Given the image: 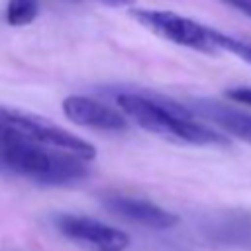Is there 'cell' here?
<instances>
[{
  "label": "cell",
  "mask_w": 251,
  "mask_h": 251,
  "mask_svg": "<svg viewBox=\"0 0 251 251\" xmlns=\"http://www.w3.org/2000/svg\"><path fill=\"white\" fill-rule=\"evenodd\" d=\"M0 122L6 124L12 131L25 137L31 143L51 147L57 151H65L71 155H76L84 161H92L96 157V147L88 143L86 139L59 127L57 124L43 120L35 114H27L16 108L0 106Z\"/></svg>",
  "instance_id": "cell-3"
},
{
  "label": "cell",
  "mask_w": 251,
  "mask_h": 251,
  "mask_svg": "<svg viewBox=\"0 0 251 251\" xmlns=\"http://www.w3.org/2000/svg\"><path fill=\"white\" fill-rule=\"evenodd\" d=\"M55 226L65 237L94 251H124L129 245V235L126 231L90 216L59 214L55 218Z\"/></svg>",
  "instance_id": "cell-5"
},
{
  "label": "cell",
  "mask_w": 251,
  "mask_h": 251,
  "mask_svg": "<svg viewBox=\"0 0 251 251\" xmlns=\"http://www.w3.org/2000/svg\"><path fill=\"white\" fill-rule=\"evenodd\" d=\"M100 4H106V6H112V8H126L129 4H133L135 0H98Z\"/></svg>",
  "instance_id": "cell-14"
},
{
  "label": "cell",
  "mask_w": 251,
  "mask_h": 251,
  "mask_svg": "<svg viewBox=\"0 0 251 251\" xmlns=\"http://www.w3.org/2000/svg\"><path fill=\"white\" fill-rule=\"evenodd\" d=\"M214 41H216L220 51H227V53H231V55H235V57H239L251 65V41L237 39V37L227 35V33L218 31V29H214Z\"/></svg>",
  "instance_id": "cell-11"
},
{
  "label": "cell",
  "mask_w": 251,
  "mask_h": 251,
  "mask_svg": "<svg viewBox=\"0 0 251 251\" xmlns=\"http://www.w3.org/2000/svg\"><path fill=\"white\" fill-rule=\"evenodd\" d=\"M61 106H63V114L67 116V120L76 126L98 129V131H126L127 129L126 116L96 98L71 94L63 100Z\"/></svg>",
  "instance_id": "cell-6"
},
{
  "label": "cell",
  "mask_w": 251,
  "mask_h": 251,
  "mask_svg": "<svg viewBox=\"0 0 251 251\" xmlns=\"http://www.w3.org/2000/svg\"><path fill=\"white\" fill-rule=\"evenodd\" d=\"M129 16L135 22H139L143 27H147L151 33L171 43H176V45H182V47H188L200 53H208V55L220 51L214 41V27H208L176 12L137 8V10H131Z\"/></svg>",
  "instance_id": "cell-4"
},
{
  "label": "cell",
  "mask_w": 251,
  "mask_h": 251,
  "mask_svg": "<svg viewBox=\"0 0 251 251\" xmlns=\"http://www.w3.org/2000/svg\"><path fill=\"white\" fill-rule=\"evenodd\" d=\"M116 104L124 116L143 129L176 143L196 147H226L229 141L224 133L200 124L190 108L153 92H120Z\"/></svg>",
  "instance_id": "cell-1"
},
{
  "label": "cell",
  "mask_w": 251,
  "mask_h": 251,
  "mask_svg": "<svg viewBox=\"0 0 251 251\" xmlns=\"http://www.w3.org/2000/svg\"><path fill=\"white\" fill-rule=\"evenodd\" d=\"M208 237L216 243L247 247L251 249V216L249 214H226L206 226Z\"/></svg>",
  "instance_id": "cell-9"
},
{
  "label": "cell",
  "mask_w": 251,
  "mask_h": 251,
  "mask_svg": "<svg viewBox=\"0 0 251 251\" xmlns=\"http://www.w3.org/2000/svg\"><path fill=\"white\" fill-rule=\"evenodd\" d=\"M102 204L108 212H112L118 218H124L127 222L151 227V229H169L178 224V216L149 202L143 198L135 196H126V194H108L102 198Z\"/></svg>",
  "instance_id": "cell-7"
},
{
  "label": "cell",
  "mask_w": 251,
  "mask_h": 251,
  "mask_svg": "<svg viewBox=\"0 0 251 251\" xmlns=\"http://www.w3.org/2000/svg\"><path fill=\"white\" fill-rule=\"evenodd\" d=\"M222 2L227 4V6H231L237 12L245 14L247 18H251V0H222Z\"/></svg>",
  "instance_id": "cell-13"
},
{
  "label": "cell",
  "mask_w": 251,
  "mask_h": 251,
  "mask_svg": "<svg viewBox=\"0 0 251 251\" xmlns=\"http://www.w3.org/2000/svg\"><path fill=\"white\" fill-rule=\"evenodd\" d=\"M190 110L194 116L216 124L224 131L251 145V114L226 106L218 100H210V98H192Z\"/></svg>",
  "instance_id": "cell-8"
},
{
  "label": "cell",
  "mask_w": 251,
  "mask_h": 251,
  "mask_svg": "<svg viewBox=\"0 0 251 251\" xmlns=\"http://www.w3.org/2000/svg\"><path fill=\"white\" fill-rule=\"evenodd\" d=\"M88 161L27 141L0 122V169L37 184L63 186L88 176Z\"/></svg>",
  "instance_id": "cell-2"
},
{
  "label": "cell",
  "mask_w": 251,
  "mask_h": 251,
  "mask_svg": "<svg viewBox=\"0 0 251 251\" xmlns=\"http://www.w3.org/2000/svg\"><path fill=\"white\" fill-rule=\"evenodd\" d=\"M39 16V4L37 0H8L6 6V22L14 27L27 25L35 22Z\"/></svg>",
  "instance_id": "cell-10"
},
{
  "label": "cell",
  "mask_w": 251,
  "mask_h": 251,
  "mask_svg": "<svg viewBox=\"0 0 251 251\" xmlns=\"http://www.w3.org/2000/svg\"><path fill=\"white\" fill-rule=\"evenodd\" d=\"M226 96L237 104H243V106H249L251 108V86H235V88H229L226 90Z\"/></svg>",
  "instance_id": "cell-12"
}]
</instances>
